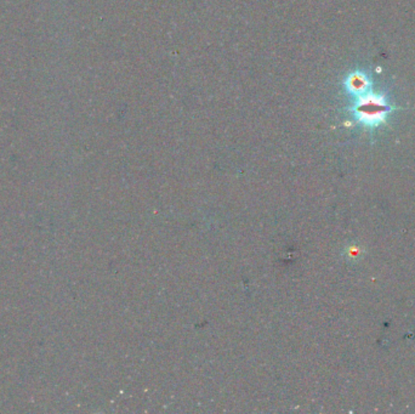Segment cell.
<instances>
[{
	"mask_svg": "<svg viewBox=\"0 0 415 414\" xmlns=\"http://www.w3.org/2000/svg\"><path fill=\"white\" fill-rule=\"evenodd\" d=\"M397 109L398 107L390 104L385 95L371 91L361 98L353 100V104L349 109V112L363 128L373 130L386 124L387 117Z\"/></svg>",
	"mask_w": 415,
	"mask_h": 414,
	"instance_id": "6da1fadb",
	"label": "cell"
},
{
	"mask_svg": "<svg viewBox=\"0 0 415 414\" xmlns=\"http://www.w3.org/2000/svg\"><path fill=\"white\" fill-rule=\"evenodd\" d=\"M344 87L347 94L351 95L353 99H357L373 91V80L366 72L355 71L346 77Z\"/></svg>",
	"mask_w": 415,
	"mask_h": 414,
	"instance_id": "7a4b0ae2",
	"label": "cell"
}]
</instances>
